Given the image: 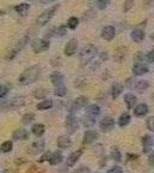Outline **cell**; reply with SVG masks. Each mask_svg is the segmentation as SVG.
Masks as SVG:
<instances>
[{
	"label": "cell",
	"instance_id": "obj_43",
	"mask_svg": "<svg viewBox=\"0 0 154 173\" xmlns=\"http://www.w3.org/2000/svg\"><path fill=\"white\" fill-rule=\"evenodd\" d=\"M33 147H34V149H35V151L37 153V151H40V150H42V149H44L45 144H44V142H40V143H34Z\"/></svg>",
	"mask_w": 154,
	"mask_h": 173
},
{
	"label": "cell",
	"instance_id": "obj_32",
	"mask_svg": "<svg viewBox=\"0 0 154 173\" xmlns=\"http://www.w3.org/2000/svg\"><path fill=\"white\" fill-rule=\"evenodd\" d=\"M111 158L116 162H119L122 160V154L117 147H112L111 148Z\"/></svg>",
	"mask_w": 154,
	"mask_h": 173
},
{
	"label": "cell",
	"instance_id": "obj_12",
	"mask_svg": "<svg viewBox=\"0 0 154 173\" xmlns=\"http://www.w3.org/2000/svg\"><path fill=\"white\" fill-rule=\"evenodd\" d=\"M88 105V97L87 96H78L72 103V111H79Z\"/></svg>",
	"mask_w": 154,
	"mask_h": 173
},
{
	"label": "cell",
	"instance_id": "obj_22",
	"mask_svg": "<svg viewBox=\"0 0 154 173\" xmlns=\"http://www.w3.org/2000/svg\"><path fill=\"white\" fill-rule=\"evenodd\" d=\"M28 137H29V132L24 129L17 130V131H15V133H13V138H15V140L22 141V140H27Z\"/></svg>",
	"mask_w": 154,
	"mask_h": 173
},
{
	"label": "cell",
	"instance_id": "obj_41",
	"mask_svg": "<svg viewBox=\"0 0 154 173\" xmlns=\"http://www.w3.org/2000/svg\"><path fill=\"white\" fill-rule=\"evenodd\" d=\"M10 88L9 86H0V97H4L7 93H9Z\"/></svg>",
	"mask_w": 154,
	"mask_h": 173
},
{
	"label": "cell",
	"instance_id": "obj_47",
	"mask_svg": "<svg viewBox=\"0 0 154 173\" xmlns=\"http://www.w3.org/2000/svg\"><path fill=\"white\" fill-rule=\"evenodd\" d=\"M74 173H90V170H89L88 167H81V168H78L76 172Z\"/></svg>",
	"mask_w": 154,
	"mask_h": 173
},
{
	"label": "cell",
	"instance_id": "obj_48",
	"mask_svg": "<svg viewBox=\"0 0 154 173\" xmlns=\"http://www.w3.org/2000/svg\"><path fill=\"white\" fill-rule=\"evenodd\" d=\"M107 57H109V54L106 53V52H102V53L100 54V63H102V61H105V60H107Z\"/></svg>",
	"mask_w": 154,
	"mask_h": 173
},
{
	"label": "cell",
	"instance_id": "obj_31",
	"mask_svg": "<svg viewBox=\"0 0 154 173\" xmlns=\"http://www.w3.org/2000/svg\"><path fill=\"white\" fill-rule=\"evenodd\" d=\"M32 132H33L35 136H42L45 132V126L44 124H35L33 125V128H32Z\"/></svg>",
	"mask_w": 154,
	"mask_h": 173
},
{
	"label": "cell",
	"instance_id": "obj_37",
	"mask_svg": "<svg viewBox=\"0 0 154 173\" xmlns=\"http://www.w3.org/2000/svg\"><path fill=\"white\" fill-rule=\"evenodd\" d=\"M0 150L2 151V153H9V151H11L12 150V142L7 141V142L2 143L1 147H0Z\"/></svg>",
	"mask_w": 154,
	"mask_h": 173
},
{
	"label": "cell",
	"instance_id": "obj_23",
	"mask_svg": "<svg viewBox=\"0 0 154 173\" xmlns=\"http://www.w3.org/2000/svg\"><path fill=\"white\" fill-rule=\"evenodd\" d=\"M81 154H82L81 150L74 151V153L67 158V165H69V166H74V165L78 161V159L81 158Z\"/></svg>",
	"mask_w": 154,
	"mask_h": 173
},
{
	"label": "cell",
	"instance_id": "obj_53",
	"mask_svg": "<svg viewBox=\"0 0 154 173\" xmlns=\"http://www.w3.org/2000/svg\"><path fill=\"white\" fill-rule=\"evenodd\" d=\"M4 13V11H0V15H2Z\"/></svg>",
	"mask_w": 154,
	"mask_h": 173
},
{
	"label": "cell",
	"instance_id": "obj_17",
	"mask_svg": "<svg viewBox=\"0 0 154 173\" xmlns=\"http://www.w3.org/2000/svg\"><path fill=\"white\" fill-rule=\"evenodd\" d=\"M149 88V83L144 79H141V81H137L135 84H134V89L137 91V93H144L147 89Z\"/></svg>",
	"mask_w": 154,
	"mask_h": 173
},
{
	"label": "cell",
	"instance_id": "obj_24",
	"mask_svg": "<svg viewBox=\"0 0 154 173\" xmlns=\"http://www.w3.org/2000/svg\"><path fill=\"white\" fill-rule=\"evenodd\" d=\"M29 9H30V6H29V4H27V2L19 4V5H17V6L15 7L16 12H18L21 16H25V15L29 12Z\"/></svg>",
	"mask_w": 154,
	"mask_h": 173
},
{
	"label": "cell",
	"instance_id": "obj_25",
	"mask_svg": "<svg viewBox=\"0 0 154 173\" xmlns=\"http://www.w3.org/2000/svg\"><path fill=\"white\" fill-rule=\"evenodd\" d=\"M130 120H131V117H130L129 113H123L121 117H119V119H118V125L122 126V128H124V126L129 125Z\"/></svg>",
	"mask_w": 154,
	"mask_h": 173
},
{
	"label": "cell",
	"instance_id": "obj_2",
	"mask_svg": "<svg viewBox=\"0 0 154 173\" xmlns=\"http://www.w3.org/2000/svg\"><path fill=\"white\" fill-rule=\"evenodd\" d=\"M96 53H98V48H96V46H94V44H92V43H89L86 47H83L82 51H81V53H79L81 64L82 65L89 64V63L95 58Z\"/></svg>",
	"mask_w": 154,
	"mask_h": 173
},
{
	"label": "cell",
	"instance_id": "obj_51",
	"mask_svg": "<svg viewBox=\"0 0 154 173\" xmlns=\"http://www.w3.org/2000/svg\"><path fill=\"white\" fill-rule=\"evenodd\" d=\"M55 0H41V4H49V2H53Z\"/></svg>",
	"mask_w": 154,
	"mask_h": 173
},
{
	"label": "cell",
	"instance_id": "obj_19",
	"mask_svg": "<svg viewBox=\"0 0 154 173\" xmlns=\"http://www.w3.org/2000/svg\"><path fill=\"white\" fill-rule=\"evenodd\" d=\"M96 138H98V132H96V131H87V132L84 133L83 142H84L86 144H90V143H93Z\"/></svg>",
	"mask_w": 154,
	"mask_h": 173
},
{
	"label": "cell",
	"instance_id": "obj_39",
	"mask_svg": "<svg viewBox=\"0 0 154 173\" xmlns=\"http://www.w3.org/2000/svg\"><path fill=\"white\" fill-rule=\"evenodd\" d=\"M146 124H147V129L149 130V131H152V132H154V116L147 119Z\"/></svg>",
	"mask_w": 154,
	"mask_h": 173
},
{
	"label": "cell",
	"instance_id": "obj_11",
	"mask_svg": "<svg viewBox=\"0 0 154 173\" xmlns=\"http://www.w3.org/2000/svg\"><path fill=\"white\" fill-rule=\"evenodd\" d=\"M126 55H128V48L126 47H118L113 54V59H114V61L122 63L123 60H125Z\"/></svg>",
	"mask_w": 154,
	"mask_h": 173
},
{
	"label": "cell",
	"instance_id": "obj_21",
	"mask_svg": "<svg viewBox=\"0 0 154 173\" xmlns=\"http://www.w3.org/2000/svg\"><path fill=\"white\" fill-rule=\"evenodd\" d=\"M82 121H83V125H84L86 128H89V126H93V125L95 124L96 117H94V116H92V114H89V113H86L83 119H82Z\"/></svg>",
	"mask_w": 154,
	"mask_h": 173
},
{
	"label": "cell",
	"instance_id": "obj_10",
	"mask_svg": "<svg viewBox=\"0 0 154 173\" xmlns=\"http://www.w3.org/2000/svg\"><path fill=\"white\" fill-rule=\"evenodd\" d=\"M149 71V67L148 65L143 64V63H136V64L132 66V74L135 76H142L144 74H147Z\"/></svg>",
	"mask_w": 154,
	"mask_h": 173
},
{
	"label": "cell",
	"instance_id": "obj_3",
	"mask_svg": "<svg viewBox=\"0 0 154 173\" xmlns=\"http://www.w3.org/2000/svg\"><path fill=\"white\" fill-rule=\"evenodd\" d=\"M58 5H54L53 7H51V9H48V10H46L45 12H42L39 17H37V21L36 23L37 24H40V25H45L46 23H48V22L52 19V17L55 15V11L58 10Z\"/></svg>",
	"mask_w": 154,
	"mask_h": 173
},
{
	"label": "cell",
	"instance_id": "obj_27",
	"mask_svg": "<svg viewBox=\"0 0 154 173\" xmlns=\"http://www.w3.org/2000/svg\"><path fill=\"white\" fill-rule=\"evenodd\" d=\"M36 107H37L39 111H46V109H49V108L53 107V101H52V100H44V101L39 102Z\"/></svg>",
	"mask_w": 154,
	"mask_h": 173
},
{
	"label": "cell",
	"instance_id": "obj_7",
	"mask_svg": "<svg viewBox=\"0 0 154 173\" xmlns=\"http://www.w3.org/2000/svg\"><path fill=\"white\" fill-rule=\"evenodd\" d=\"M116 36V28L113 25H106L101 30V37L105 41H112Z\"/></svg>",
	"mask_w": 154,
	"mask_h": 173
},
{
	"label": "cell",
	"instance_id": "obj_6",
	"mask_svg": "<svg viewBox=\"0 0 154 173\" xmlns=\"http://www.w3.org/2000/svg\"><path fill=\"white\" fill-rule=\"evenodd\" d=\"M27 42H28V35H25V36H23L22 39L18 41V43L13 47V49L11 51V53L7 55V59H13L18 52H21L23 48L27 46Z\"/></svg>",
	"mask_w": 154,
	"mask_h": 173
},
{
	"label": "cell",
	"instance_id": "obj_28",
	"mask_svg": "<svg viewBox=\"0 0 154 173\" xmlns=\"http://www.w3.org/2000/svg\"><path fill=\"white\" fill-rule=\"evenodd\" d=\"M63 161V154L62 153H59V151H57L54 154H52L51 155V158H49V163L51 165H58V163H60V162Z\"/></svg>",
	"mask_w": 154,
	"mask_h": 173
},
{
	"label": "cell",
	"instance_id": "obj_40",
	"mask_svg": "<svg viewBox=\"0 0 154 173\" xmlns=\"http://www.w3.org/2000/svg\"><path fill=\"white\" fill-rule=\"evenodd\" d=\"M146 60H147V63H149V64H154V48L151 52L147 53V55H146Z\"/></svg>",
	"mask_w": 154,
	"mask_h": 173
},
{
	"label": "cell",
	"instance_id": "obj_26",
	"mask_svg": "<svg viewBox=\"0 0 154 173\" xmlns=\"http://www.w3.org/2000/svg\"><path fill=\"white\" fill-rule=\"evenodd\" d=\"M49 78H51V82H52L54 86L59 84V83H63V81H64V76L62 75L60 72H58V71L53 72V74L51 75Z\"/></svg>",
	"mask_w": 154,
	"mask_h": 173
},
{
	"label": "cell",
	"instance_id": "obj_52",
	"mask_svg": "<svg viewBox=\"0 0 154 173\" xmlns=\"http://www.w3.org/2000/svg\"><path fill=\"white\" fill-rule=\"evenodd\" d=\"M151 39H152V40H153V41H154V32H153V34H152V35H151Z\"/></svg>",
	"mask_w": 154,
	"mask_h": 173
},
{
	"label": "cell",
	"instance_id": "obj_14",
	"mask_svg": "<svg viewBox=\"0 0 154 173\" xmlns=\"http://www.w3.org/2000/svg\"><path fill=\"white\" fill-rule=\"evenodd\" d=\"M148 105L147 103H140L136 107L134 108V114L136 117H144L148 113Z\"/></svg>",
	"mask_w": 154,
	"mask_h": 173
},
{
	"label": "cell",
	"instance_id": "obj_1",
	"mask_svg": "<svg viewBox=\"0 0 154 173\" xmlns=\"http://www.w3.org/2000/svg\"><path fill=\"white\" fill-rule=\"evenodd\" d=\"M40 74H41V67L39 65H34V66L27 69L25 71H23L22 74H21L19 78H18V83L21 86L32 84V83H34L39 78Z\"/></svg>",
	"mask_w": 154,
	"mask_h": 173
},
{
	"label": "cell",
	"instance_id": "obj_38",
	"mask_svg": "<svg viewBox=\"0 0 154 173\" xmlns=\"http://www.w3.org/2000/svg\"><path fill=\"white\" fill-rule=\"evenodd\" d=\"M47 95V90L46 89H42V88H39L37 90H35L34 91V97H36V99H42Z\"/></svg>",
	"mask_w": 154,
	"mask_h": 173
},
{
	"label": "cell",
	"instance_id": "obj_15",
	"mask_svg": "<svg viewBox=\"0 0 154 173\" xmlns=\"http://www.w3.org/2000/svg\"><path fill=\"white\" fill-rule=\"evenodd\" d=\"M124 102L126 103L129 109H131L137 102V96H135V94H132V93H128L124 95Z\"/></svg>",
	"mask_w": 154,
	"mask_h": 173
},
{
	"label": "cell",
	"instance_id": "obj_29",
	"mask_svg": "<svg viewBox=\"0 0 154 173\" xmlns=\"http://www.w3.org/2000/svg\"><path fill=\"white\" fill-rule=\"evenodd\" d=\"M87 113L92 114V116H94V117H98L100 113H101V108H100V106L95 105V103L89 105L88 108H87Z\"/></svg>",
	"mask_w": 154,
	"mask_h": 173
},
{
	"label": "cell",
	"instance_id": "obj_50",
	"mask_svg": "<svg viewBox=\"0 0 154 173\" xmlns=\"http://www.w3.org/2000/svg\"><path fill=\"white\" fill-rule=\"evenodd\" d=\"M141 57H144V55H143V53L139 52V53H136V55H135V59H136V60H141V59H142Z\"/></svg>",
	"mask_w": 154,
	"mask_h": 173
},
{
	"label": "cell",
	"instance_id": "obj_30",
	"mask_svg": "<svg viewBox=\"0 0 154 173\" xmlns=\"http://www.w3.org/2000/svg\"><path fill=\"white\" fill-rule=\"evenodd\" d=\"M54 94L57 96H65L66 95V86H64V83H59V84H57L55 86V89H54Z\"/></svg>",
	"mask_w": 154,
	"mask_h": 173
},
{
	"label": "cell",
	"instance_id": "obj_9",
	"mask_svg": "<svg viewBox=\"0 0 154 173\" xmlns=\"http://www.w3.org/2000/svg\"><path fill=\"white\" fill-rule=\"evenodd\" d=\"M77 47H78L77 40H75V39L70 40L69 42L66 43L65 49H64V54H65L66 57H72L77 52Z\"/></svg>",
	"mask_w": 154,
	"mask_h": 173
},
{
	"label": "cell",
	"instance_id": "obj_45",
	"mask_svg": "<svg viewBox=\"0 0 154 173\" xmlns=\"http://www.w3.org/2000/svg\"><path fill=\"white\" fill-rule=\"evenodd\" d=\"M51 155H52V153H51V151H47V153H45L44 155L41 156V159H40V162H44V161H46V160H49Z\"/></svg>",
	"mask_w": 154,
	"mask_h": 173
},
{
	"label": "cell",
	"instance_id": "obj_5",
	"mask_svg": "<svg viewBox=\"0 0 154 173\" xmlns=\"http://www.w3.org/2000/svg\"><path fill=\"white\" fill-rule=\"evenodd\" d=\"M49 48V41L46 39H37L33 42V51L35 53H42Z\"/></svg>",
	"mask_w": 154,
	"mask_h": 173
},
{
	"label": "cell",
	"instance_id": "obj_36",
	"mask_svg": "<svg viewBox=\"0 0 154 173\" xmlns=\"http://www.w3.org/2000/svg\"><path fill=\"white\" fill-rule=\"evenodd\" d=\"M134 5H135L134 0H125L124 4H123V11L124 12H129L134 7Z\"/></svg>",
	"mask_w": 154,
	"mask_h": 173
},
{
	"label": "cell",
	"instance_id": "obj_49",
	"mask_svg": "<svg viewBox=\"0 0 154 173\" xmlns=\"http://www.w3.org/2000/svg\"><path fill=\"white\" fill-rule=\"evenodd\" d=\"M148 162L154 166V151H152V153L149 154V156H148Z\"/></svg>",
	"mask_w": 154,
	"mask_h": 173
},
{
	"label": "cell",
	"instance_id": "obj_8",
	"mask_svg": "<svg viewBox=\"0 0 154 173\" xmlns=\"http://www.w3.org/2000/svg\"><path fill=\"white\" fill-rule=\"evenodd\" d=\"M99 128H100V130L104 131V132H109V131H111V130L114 128V120H113V118H111V117H105V118H102L99 123Z\"/></svg>",
	"mask_w": 154,
	"mask_h": 173
},
{
	"label": "cell",
	"instance_id": "obj_16",
	"mask_svg": "<svg viewBox=\"0 0 154 173\" xmlns=\"http://www.w3.org/2000/svg\"><path fill=\"white\" fill-rule=\"evenodd\" d=\"M142 146H143V153H149L152 150L153 147V138L149 135H146L142 138Z\"/></svg>",
	"mask_w": 154,
	"mask_h": 173
},
{
	"label": "cell",
	"instance_id": "obj_42",
	"mask_svg": "<svg viewBox=\"0 0 154 173\" xmlns=\"http://www.w3.org/2000/svg\"><path fill=\"white\" fill-rule=\"evenodd\" d=\"M106 173H123V170H122V167H119V166H113Z\"/></svg>",
	"mask_w": 154,
	"mask_h": 173
},
{
	"label": "cell",
	"instance_id": "obj_4",
	"mask_svg": "<svg viewBox=\"0 0 154 173\" xmlns=\"http://www.w3.org/2000/svg\"><path fill=\"white\" fill-rule=\"evenodd\" d=\"M65 126L69 133H74L78 129V119L75 114L70 113L65 119Z\"/></svg>",
	"mask_w": 154,
	"mask_h": 173
},
{
	"label": "cell",
	"instance_id": "obj_18",
	"mask_svg": "<svg viewBox=\"0 0 154 173\" xmlns=\"http://www.w3.org/2000/svg\"><path fill=\"white\" fill-rule=\"evenodd\" d=\"M57 143H58V147H60L63 149H66V148H69L71 146V138L67 135H64V136H60L58 138Z\"/></svg>",
	"mask_w": 154,
	"mask_h": 173
},
{
	"label": "cell",
	"instance_id": "obj_20",
	"mask_svg": "<svg viewBox=\"0 0 154 173\" xmlns=\"http://www.w3.org/2000/svg\"><path fill=\"white\" fill-rule=\"evenodd\" d=\"M124 90V86L122 83H114L112 86V90H111V94H112V97L113 99H117V97L121 95Z\"/></svg>",
	"mask_w": 154,
	"mask_h": 173
},
{
	"label": "cell",
	"instance_id": "obj_33",
	"mask_svg": "<svg viewBox=\"0 0 154 173\" xmlns=\"http://www.w3.org/2000/svg\"><path fill=\"white\" fill-rule=\"evenodd\" d=\"M79 24V19L77 18V17H70L69 19H67V28L69 29H71V30H75L77 28V25Z\"/></svg>",
	"mask_w": 154,
	"mask_h": 173
},
{
	"label": "cell",
	"instance_id": "obj_34",
	"mask_svg": "<svg viewBox=\"0 0 154 173\" xmlns=\"http://www.w3.org/2000/svg\"><path fill=\"white\" fill-rule=\"evenodd\" d=\"M66 32H67V27H65V25H60L59 28L54 29V36L63 37V36L66 35Z\"/></svg>",
	"mask_w": 154,
	"mask_h": 173
},
{
	"label": "cell",
	"instance_id": "obj_13",
	"mask_svg": "<svg viewBox=\"0 0 154 173\" xmlns=\"http://www.w3.org/2000/svg\"><path fill=\"white\" fill-rule=\"evenodd\" d=\"M144 36H146V34H144V32H143L142 29H135V30H132V32H130L131 40L136 43L142 42L143 40H144Z\"/></svg>",
	"mask_w": 154,
	"mask_h": 173
},
{
	"label": "cell",
	"instance_id": "obj_46",
	"mask_svg": "<svg viewBox=\"0 0 154 173\" xmlns=\"http://www.w3.org/2000/svg\"><path fill=\"white\" fill-rule=\"evenodd\" d=\"M134 84H135L134 78H129V79L125 82V86H126V88H134Z\"/></svg>",
	"mask_w": 154,
	"mask_h": 173
},
{
	"label": "cell",
	"instance_id": "obj_44",
	"mask_svg": "<svg viewBox=\"0 0 154 173\" xmlns=\"http://www.w3.org/2000/svg\"><path fill=\"white\" fill-rule=\"evenodd\" d=\"M34 120V114H25L23 118V124H28Z\"/></svg>",
	"mask_w": 154,
	"mask_h": 173
},
{
	"label": "cell",
	"instance_id": "obj_35",
	"mask_svg": "<svg viewBox=\"0 0 154 173\" xmlns=\"http://www.w3.org/2000/svg\"><path fill=\"white\" fill-rule=\"evenodd\" d=\"M111 4V0H98L96 1V7L99 10H106Z\"/></svg>",
	"mask_w": 154,
	"mask_h": 173
}]
</instances>
